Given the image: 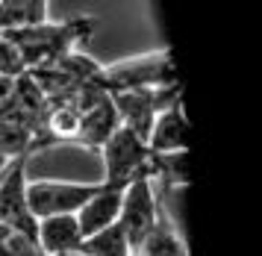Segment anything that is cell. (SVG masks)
<instances>
[{
	"mask_svg": "<svg viewBox=\"0 0 262 256\" xmlns=\"http://www.w3.org/2000/svg\"><path fill=\"white\" fill-rule=\"evenodd\" d=\"M177 82L174 56L168 47L139 53L130 59H118L112 65H103L97 74V89L106 94L115 92H136V89H171Z\"/></svg>",
	"mask_w": 262,
	"mask_h": 256,
	"instance_id": "7a4b0ae2",
	"label": "cell"
},
{
	"mask_svg": "<svg viewBox=\"0 0 262 256\" xmlns=\"http://www.w3.org/2000/svg\"><path fill=\"white\" fill-rule=\"evenodd\" d=\"M97 153L103 159V180L100 183L109 188H124L130 186L133 180L144 177L147 168H150V156H154L147 141L139 139L127 127L115 130Z\"/></svg>",
	"mask_w": 262,
	"mask_h": 256,
	"instance_id": "3957f363",
	"label": "cell"
},
{
	"mask_svg": "<svg viewBox=\"0 0 262 256\" xmlns=\"http://www.w3.org/2000/svg\"><path fill=\"white\" fill-rule=\"evenodd\" d=\"M150 153H183L189 151V121L183 112V97L168 103L154 118V127L147 133Z\"/></svg>",
	"mask_w": 262,
	"mask_h": 256,
	"instance_id": "ba28073f",
	"label": "cell"
},
{
	"mask_svg": "<svg viewBox=\"0 0 262 256\" xmlns=\"http://www.w3.org/2000/svg\"><path fill=\"white\" fill-rule=\"evenodd\" d=\"M159 191H156V183L144 174L139 180H133L130 186L121 188V212H118V224L121 230L127 233L133 245V253L142 242L144 236L154 230L156 218H159Z\"/></svg>",
	"mask_w": 262,
	"mask_h": 256,
	"instance_id": "5b68a950",
	"label": "cell"
},
{
	"mask_svg": "<svg viewBox=\"0 0 262 256\" xmlns=\"http://www.w3.org/2000/svg\"><path fill=\"white\" fill-rule=\"evenodd\" d=\"M0 224L36 242L38 218L27 203V159H12L0 174Z\"/></svg>",
	"mask_w": 262,
	"mask_h": 256,
	"instance_id": "52a82bcc",
	"label": "cell"
},
{
	"mask_svg": "<svg viewBox=\"0 0 262 256\" xmlns=\"http://www.w3.org/2000/svg\"><path fill=\"white\" fill-rule=\"evenodd\" d=\"M133 256H189V245L180 233V227L165 209H159L154 230L144 236Z\"/></svg>",
	"mask_w": 262,
	"mask_h": 256,
	"instance_id": "7c38bea8",
	"label": "cell"
},
{
	"mask_svg": "<svg viewBox=\"0 0 262 256\" xmlns=\"http://www.w3.org/2000/svg\"><path fill=\"white\" fill-rule=\"evenodd\" d=\"M80 242H83V233H80L74 215L38 218L36 245L45 256H77Z\"/></svg>",
	"mask_w": 262,
	"mask_h": 256,
	"instance_id": "30bf717a",
	"label": "cell"
},
{
	"mask_svg": "<svg viewBox=\"0 0 262 256\" xmlns=\"http://www.w3.org/2000/svg\"><path fill=\"white\" fill-rule=\"evenodd\" d=\"M147 177L156 183V188H186L189 186V151L183 153H154Z\"/></svg>",
	"mask_w": 262,
	"mask_h": 256,
	"instance_id": "5bb4252c",
	"label": "cell"
},
{
	"mask_svg": "<svg viewBox=\"0 0 262 256\" xmlns=\"http://www.w3.org/2000/svg\"><path fill=\"white\" fill-rule=\"evenodd\" d=\"M50 0H0V33L48 21Z\"/></svg>",
	"mask_w": 262,
	"mask_h": 256,
	"instance_id": "4fadbf2b",
	"label": "cell"
},
{
	"mask_svg": "<svg viewBox=\"0 0 262 256\" xmlns=\"http://www.w3.org/2000/svg\"><path fill=\"white\" fill-rule=\"evenodd\" d=\"M77 256H133V245L127 233L121 230V224L115 221L112 227L100 230L95 236H85L80 242Z\"/></svg>",
	"mask_w": 262,
	"mask_h": 256,
	"instance_id": "9a60e30c",
	"label": "cell"
},
{
	"mask_svg": "<svg viewBox=\"0 0 262 256\" xmlns=\"http://www.w3.org/2000/svg\"><path fill=\"white\" fill-rule=\"evenodd\" d=\"M0 256H45L38 250V245L27 236L12 233L9 227L0 224Z\"/></svg>",
	"mask_w": 262,
	"mask_h": 256,
	"instance_id": "e0dca14e",
	"label": "cell"
},
{
	"mask_svg": "<svg viewBox=\"0 0 262 256\" xmlns=\"http://www.w3.org/2000/svg\"><path fill=\"white\" fill-rule=\"evenodd\" d=\"M95 30H97L95 15H74V18H65V21H50L48 18L41 24L9 30L3 35L15 45L24 68L33 71V68H41V65H50L59 56L85 45L95 35Z\"/></svg>",
	"mask_w": 262,
	"mask_h": 256,
	"instance_id": "6da1fadb",
	"label": "cell"
},
{
	"mask_svg": "<svg viewBox=\"0 0 262 256\" xmlns=\"http://www.w3.org/2000/svg\"><path fill=\"white\" fill-rule=\"evenodd\" d=\"M15 82H18V77H0V115L6 112V106L12 103Z\"/></svg>",
	"mask_w": 262,
	"mask_h": 256,
	"instance_id": "d6986e66",
	"label": "cell"
},
{
	"mask_svg": "<svg viewBox=\"0 0 262 256\" xmlns=\"http://www.w3.org/2000/svg\"><path fill=\"white\" fill-rule=\"evenodd\" d=\"M112 106L118 112L121 127L136 133L139 139L147 141V133L154 127V118L165 109L168 103L180 100V86L171 89H136V92H115L109 94Z\"/></svg>",
	"mask_w": 262,
	"mask_h": 256,
	"instance_id": "8992f818",
	"label": "cell"
},
{
	"mask_svg": "<svg viewBox=\"0 0 262 256\" xmlns=\"http://www.w3.org/2000/svg\"><path fill=\"white\" fill-rule=\"evenodd\" d=\"M118 127H121V121H118L115 106H112V97L109 94H100L95 103L85 106L83 112H80V124H77L74 141H80L83 147L97 153Z\"/></svg>",
	"mask_w": 262,
	"mask_h": 256,
	"instance_id": "9c48e42d",
	"label": "cell"
},
{
	"mask_svg": "<svg viewBox=\"0 0 262 256\" xmlns=\"http://www.w3.org/2000/svg\"><path fill=\"white\" fill-rule=\"evenodd\" d=\"M100 183H71V180H33L27 183V203L36 218L77 215L97 195Z\"/></svg>",
	"mask_w": 262,
	"mask_h": 256,
	"instance_id": "277c9868",
	"label": "cell"
},
{
	"mask_svg": "<svg viewBox=\"0 0 262 256\" xmlns=\"http://www.w3.org/2000/svg\"><path fill=\"white\" fill-rule=\"evenodd\" d=\"M118 212H121V188H109L100 183L97 195L74 218H77V227H80V233L85 239V236H95L100 230L112 227V224L118 221Z\"/></svg>",
	"mask_w": 262,
	"mask_h": 256,
	"instance_id": "8fae6325",
	"label": "cell"
},
{
	"mask_svg": "<svg viewBox=\"0 0 262 256\" xmlns=\"http://www.w3.org/2000/svg\"><path fill=\"white\" fill-rule=\"evenodd\" d=\"M24 71L27 68L18 56V50H15V45L0 33V77H21Z\"/></svg>",
	"mask_w": 262,
	"mask_h": 256,
	"instance_id": "ac0fdd59",
	"label": "cell"
},
{
	"mask_svg": "<svg viewBox=\"0 0 262 256\" xmlns=\"http://www.w3.org/2000/svg\"><path fill=\"white\" fill-rule=\"evenodd\" d=\"M45 151V144L30 133L27 127L0 118V153L12 162V159H30V153Z\"/></svg>",
	"mask_w": 262,
	"mask_h": 256,
	"instance_id": "2e32d148",
	"label": "cell"
},
{
	"mask_svg": "<svg viewBox=\"0 0 262 256\" xmlns=\"http://www.w3.org/2000/svg\"><path fill=\"white\" fill-rule=\"evenodd\" d=\"M6 165H9V159H6V156H3V153H0V174H3V171H6Z\"/></svg>",
	"mask_w": 262,
	"mask_h": 256,
	"instance_id": "ffe728a7",
	"label": "cell"
}]
</instances>
